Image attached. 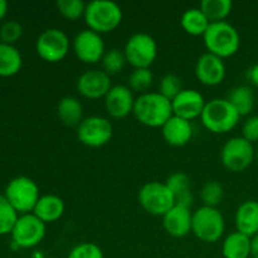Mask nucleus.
I'll return each mask as SVG.
<instances>
[{"mask_svg":"<svg viewBox=\"0 0 258 258\" xmlns=\"http://www.w3.org/2000/svg\"><path fill=\"white\" fill-rule=\"evenodd\" d=\"M47 224L35 214H22L12 231L13 243L18 248H33L44 239Z\"/></svg>","mask_w":258,"mask_h":258,"instance_id":"11","label":"nucleus"},{"mask_svg":"<svg viewBox=\"0 0 258 258\" xmlns=\"http://www.w3.org/2000/svg\"><path fill=\"white\" fill-rule=\"evenodd\" d=\"M193 213L190 208L175 206L163 217V227L169 236L174 238H184L191 232Z\"/></svg>","mask_w":258,"mask_h":258,"instance_id":"18","label":"nucleus"},{"mask_svg":"<svg viewBox=\"0 0 258 258\" xmlns=\"http://www.w3.org/2000/svg\"><path fill=\"white\" fill-rule=\"evenodd\" d=\"M237 231L248 237L258 234V202L246 201L238 207L234 217Z\"/></svg>","mask_w":258,"mask_h":258,"instance_id":"21","label":"nucleus"},{"mask_svg":"<svg viewBox=\"0 0 258 258\" xmlns=\"http://www.w3.org/2000/svg\"><path fill=\"white\" fill-rule=\"evenodd\" d=\"M85 22L88 29L98 34L110 33L122 22V10L110 0H93L86 7Z\"/></svg>","mask_w":258,"mask_h":258,"instance_id":"4","label":"nucleus"},{"mask_svg":"<svg viewBox=\"0 0 258 258\" xmlns=\"http://www.w3.org/2000/svg\"><path fill=\"white\" fill-rule=\"evenodd\" d=\"M226 229V221L218 208L202 206L193 212L191 233L206 243H216L222 238Z\"/></svg>","mask_w":258,"mask_h":258,"instance_id":"5","label":"nucleus"},{"mask_svg":"<svg viewBox=\"0 0 258 258\" xmlns=\"http://www.w3.org/2000/svg\"><path fill=\"white\" fill-rule=\"evenodd\" d=\"M113 135L112 123L102 116L83 118L77 127V138L88 148H102L107 145Z\"/></svg>","mask_w":258,"mask_h":258,"instance_id":"12","label":"nucleus"},{"mask_svg":"<svg viewBox=\"0 0 258 258\" xmlns=\"http://www.w3.org/2000/svg\"><path fill=\"white\" fill-rule=\"evenodd\" d=\"M135 100L134 92L127 86H112L105 97L106 111L113 118H125L133 113Z\"/></svg>","mask_w":258,"mask_h":258,"instance_id":"16","label":"nucleus"},{"mask_svg":"<svg viewBox=\"0 0 258 258\" xmlns=\"http://www.w3.org/2000/svg\"><path fill=\"white\" fill-rule=\"evenodd\" d=\"M4 197L18 214L22 216L33 213L42 196L39 194V186L33 179L28 176H17L8 183Z\"/></svg>","mask_w":258,"mask_h":258,"instance_id":"6","label":"nucleus"},{"mask_svg":"<svg viewBox=\"0 0 258 258\" xmlns=\"http://www.w3.org/2000/svg\"><path fill=\"white\" fill-rule=\"evenodd\" d=\"M55 7L63 18L71 20V22H75L80 18H85L87 4L83 3L82 0H58L55 3Z\"/></svg>","mask_w":258,"mask_h":258,"instance_id":"33","label":"nucleus"},{"mask_svg":"<svg viewBox=\"0 0 258 258\" xmlns=\"http://www.w3.org/2000/svg\"><path fill=\"white\" fill-rule=\"evenodd\" d=\"M242 138L251 144L258 143V116H249L242 126Z\"/></svg>","mask_w":258,"mask_h":258,"instance_id":"37","label":"nucleus"},{"mask_svg":"<svg viewBox=\"0 0 258 258\" xmlns=\"http://www.w3.org/2000/svg\"><path fill=\"white\" fill-rule=\"evenodd\" d=\"M64 211V202L60 197L54 196V194H47V196L40 197L34 211H33V214H35L40 221L48 224L62 218Z\"/></svg>","mask_w":258,"mask_h":258,"instance_id":"22","label":"nucleus"},{"mask_svg":"<svg viewBox=\"0 0 258 258\" xmlns=\"http://www.w3.org/2000/svg\"><path fill=\"white\" fill-rule=\"evenodd\" d=\"M206 103L203 95L199 91L183 90L171 101V107L174 115L191 121L197 117H201Z\"/></svg>","mask_w":258,"mask_h":258,"instance_id":"17","label":"nucleus"},{"mask_svg":"<svg viewBox=\"0 0 258 258\" xmlns=\"http://www.w3.org/2000/svg\"><path fill=\"white\" fill-rule=\"evenodd\" d=\"M127 63L125 57L123 50L118 49V48H111L107 49L103 54L102 59H101V64H102V71L107 73L108 76H113L120 73L123 70L125 64Z\"/></svg>","mask_w":258,"mask_h":258,"instance_id":"30","label":"nucleus"},{"mask_svg":"<svg viewBox=\"0 0 258 258\" xmlns=\"http://www.w3.org/2000/svg\"><path fill=\"white\" fill-rule=\"evenodd\" d=\"M123 53L134 68H150L158 57V44L148 33H135L126 42Z\"/></svg>","mask_w":258,"mask_h":258,"instance_id":"9","label":"nucleus"},{"mask_svg":"<svg viewBox=\"0 0 258 258\" xmlns=\"http://www.w3.org/2000/svg\"><path fill=\"white\" fill-rule=\"evenodd\" d=\"M239 113L227 98H214L206 103L201 116L202 123L213 134H227L238 123Z\"/></svg>","mask_w":258,"mask_h":258,"instance_id":"3","label":"nucleus"},{"mask_svg":"<svg viewBox=\"0 0 258 258\" xmlns=\"http://www.w3.org/2000/svg\"><path fill=\"white\" fill-rule=\"evenodd\" d=\"M23 57L14 45L0 42V77H13L22 70Z\"/></svg>","mask_w":258,"mask_h":258,"instance_id":"25","label":"nucleus"},{"mask_svg":"<svg viewBox=\"0 0 258 258\" xmlns=\"http://www.w3.org/2000/svg\"><path fill=\"white\" fill-rule=\"evenodd\" d=\"M23 35V27L18 22L9 20L5 22L0 28V40L5 44L14 45Z\"/></svg>","mask_w":258,"mask_h":258,"instance_id":"36","label":"nucleus"},{"mask_svg":"<svg viewBox=\"0 0 258 258\" xmlns=\"http://www.w3.org/2000/svg\"><path fill=\"white\" fill-rule=\"evenodd\" d=\"M227 100L236 108L239 116H247L253 111L254 93L248 86H237L229 92Z\"/></svg>","mask_w":258,"mask_h":258,"instance_id":"27","label":"nucleus"},{"mask_svg":"<svg viewBox=\"0 0 258 258\" xmlns=\"http://www.w3.org/2000/svg\"><path fill=\"white\" fill-rule=\"evenodd\" d=\"M183 82L179 76L173 75V73H168L164 76L159 82V91L161 96L168 98L169 101H173L179 93L183 91Z\"/></svg>","mask_w":258,"mask_h":258,"instance_id":"34","label":"nucleus"},{"mask_svg":"<svg viewBox=\"0 0 258 258\" xmlns=\"http://www.w3.org/2000/svg\"><path fill=\"white\" fill-rule=\"evenodd\" d=\"M224 197V189L219 181L209 180L204 183L201 190V199L203 206L217 208L222 203Z\"/></svg>","mask_w":258,"mask_h":258,"instance_id":"32","label":"nucleus"},{"mask_svg":"<svg viewBox=\"0 0 258 258\" xmlns=\"http://www.w3.org/2000/svg\"><path fill=\"white\" fill-rule=\"evenodd\" d=\"M19 214L4 196L0 194V236L12 233Z\"/></svg>","mask_w":258,"mask_h":258,"instance_id":"31","label":"nucleus"},{"mask_svg":"<svg viewBox=\"0 0 258 258\" xmlns=\"http://www.w3.org/2000/svg\"><path fill=\"white\" fill-rule=\"evenodd\" d=\"M73 52L76 57L83 63L95 64L101 62L107 49L102 37L91 29H83L73 39Z\"/></svg>","mask_w":258,"mask_h":258,"instance_id":"13","label":"nucleus"},{"mask_svg":"<svg viewBox=\"0 0 258 258\" xmlns=\"http://www.w3.org/2000/svg\"><path fill=\"white\" fill-rule=\"evenodd\" d=\"M256 158L253 144L242 136H236L227 141L221 150V161L224 168L233 173H241L249 168Z\"/></svg>","mask_w":258,"mask_h":258,"instance_id":"8","label":"nucleus"},{"mask_svg":"<svg viewBox=\"0 0 258 258\" xmlns=\"http://www.w3.org/2000/svg\"><path fill=\"white\" fill-rule=\"evenodd\" d=\"M224 258H249L251 257V237L236 231L226 237L222 246Z\"/></svg>","mask_w":258,"mask_h":258,"instance_id":"24","label":"nucleus"},{"mask_svg":"<svg viewBox=\"0 0 258 258\" xmlns=\"http://www.w3.org/2000/svg\"><path fill=\"white\" fill-rule=\"evenodd\" d=\"M161 134L166 143L170 146L181 148L189 144L193 138L191 121L173 115L161 127Z\"/></svg>","mask_w":258,"mask_h":258,"instance_id":"19","label":"nucleus"},{"mask_svg":"<svg viewBox=\"0 0 258 258\" xmlns=\"http://www.w3.org/2000/svg\"><path fill=\"white\" fill-rule=\"evenodd\" d=\"M165 184L170 189L175 204L191 208L194 203V196L191 191L190 178L183 171H176L168 176Z\"/></svg>","mask_w":258,"mask_h":258,"instance_id":"20","label":"nucleus"},{"mask_svg":"<svg viewBox=\"0 0 258 258\" xmlns=\"http://www.w3.org/2000/svg\"><path fill=\"white\" fill-rule=\"evenodd\" d=\"M196 77L204 86L213 87L221 85L226 77L224 60L212 53H204L196 63Z\"/></svg>","mask_w":258,"mask_h":258,"instance_id":"15","label":"nucleus"},{"mask_svg":"<svg viewBox=\"0 0 258 258\" xmlns=\"http://www.w3.org/2000/svg\"><path fill=\"white\" fill-rule=\"evenodd\" d=\"M232 8L233 4L229 0H203L199 5V9L211 23L224 22V19L231 14Z\"/></svg>","mask_w":258,"mask_h":258,"instance_id":"28","label":"nucleus"},{"mask_svg":"<svg viewBox=\"0 0 258 258\" xmlns=\"http://www.w3.org/2000/svg\"><path fill=\"white\" fill-rule=\"evenodd\" d=\"M111 87V77L102 70L86 71L77 80V91L88 100L105 98Z\"/></svg>","mask_w":258,"mask_h":258,"instance_id":"14","label":"nucleus"},{"mask_svg":"<svg viewBox=\"0 0 258 258\" xmlns=\"http://www.w3.org/2000/svg\"><path fill=\"white\" fill-rule=\"evenodd\" d=\"M203 40L208 53L222 59L234 55L241 47V35L238 30L226 20L211 23L203 35Z\"/></svg>","mask_w":258,"mask_h":258,"instance_id":"2","label":"nucleus"},{"mask_svg":"<svg viewBox=\"0 0 258 258\" xmlns=\"http://www.w3.org/2000/svg\"><path fill=\"white\" fill-rule=\"evenodd\" d=\"M180 25L185 33L194 37H203L207 29L211 25V22L207 19L204 13L199 8H191L183 13L180 18Z\"/></svg>","mask_w":258,"mask_h":258,"instance_id":"26","label":"nucleus"},{"mask_svg":"<svg viewBox=\"0 0 258 258\" xmlns=\"http://www.w3.org/2000/svg\"><path fill=\"white\" fill-rule=\"evenodd\" d=\"M251 257L258 258V234L251 238Z\"/></svg>","mask_w":258,"mask_h":258,"instance_id":"39","label":"nucleus"},{"mask_svg":"<svg viewBox=\"0 0 258 258\" xmlns=\"http://www.w3.org/2000/svg\"><path fill=\"white\" fill-rule=\"evenodd\" d=\"M67 258H105L100 246L93 242H82L73 247Z\"/></svg>","mask_w":258,"mask_h":258,"instance_id":"35","label":"nucleus"},{"mask_svg":"<svg viewBox=\"0 0 258 258\" xmlns=\"http://www.w3.org/2000/svg\"><path fill=\"white\" fill-rule=\"evenodd\" d=\"M256 158L258 159V145H257V149H256Z\"/></svg>","mask_w":258,"mask_h":258,"instance_id":"41","label":"nucleus"},{"mask_svg":"<svg viewBox=\"0 0 258 258\" xmlns=\"http://www.w3.org/2000/svg\"><path fill=\"white\" fill-rule=\"evenodd\" d=\"M57 115L60 122L70 127L80 125L83 120V106L77 97L66 96L60 98L57 106Z\"/></svg>","mask_w":258,"mask_h":258,"instance_id":"23","label":"nucleus"},{"mask_svg":"<svg viewBox=\"0 0 258 258\" xmlns=\"http://www.w3.org/2000/svg\"><path fill=\"white\" fill-rule=\"evenodd\" d=\"M154 75L150 68H134L127 80V87L133 92L140 95L149 92V88L153 86Z\"/></svg>","mask_w":258,"mask_h":258,"instance_id":"29","label":"nucleus"},{"mask_svg":"<svg viewBox=\"0 0 258 258\" xmlns=\"http://www.w3.org/2000/svg\"><path fill=\"white\" fill-rule=\"evenodd\" d=\"M71 43L67 34L57 28H48L42 32L35 43L38 55L48 63H58L70 52Z\"/></svg>","mask_w":258,"mask_h":258,"instance_id":"10","label":"nucleus"},{"mask_svg":"<svg viewBox=\"0 0 258 258\" xmlns=\"http://www.w3.org/2000/svg\"><path fill=\"white\" fill-rule=\"evenodd\" d=\"M138 201L146 213L164 217L174 206L175 201L165 183L150 181L144 184L138 194Z\"/></svg>","mask_w":258,"mask_h":258,"instance_id":"7","label":"nucleus"},{"mask_svg":"<svg viewBox=\"0 0 258 258\" xmlns=\"http://www.w3.org/2000/svg\"><path fill=\"white\" fill-rule=\"evenodd\" d=\"M247 78L254 87L258 88V63L249 68L248 72H247Z\"/></svg>","mask_w":258,"mask_h":258,"instance_id":"38","label":"nucleus"},{"mask_svg":"<svg viewBox=\"0 0 258 258\" xmlns=\"http://www.w3.org/2000/svg\"><path fill=\"white\" fill-rule=\"evenodd\" d=\"M8 13V3L5 0H0V22L5 18Z\"/></svg>","mask_w":258,"mask_h":258,"instance_id":"40","label":"nucleus"},{"mask_svg":"<svg viewBox=\"0 0 258 258\" xmlns=\"http://www.w3.org/2000/svg\"><path fill=\"white\" fill-rule=\"evenodd\" d=\"M133 113L141 125L148 127H163L174 115L171 101L159 92H146L136 97Z\"/></svg>","mask_w":258,"mask_h":258,"instance_id":"1","label":"nucleus"}]
</instances>
